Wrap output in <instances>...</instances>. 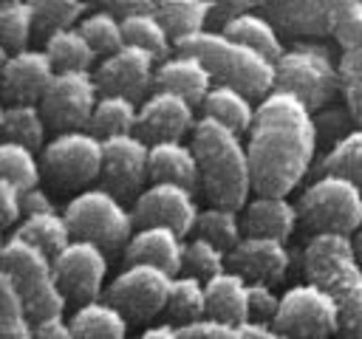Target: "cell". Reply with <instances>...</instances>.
I'll return each mask as SVG.
<instances>
[{
    "mask_svg": "<svg viewBox=\"0 0 362 339\" xmlns=\"http://www.w3.org/2000/svg\"><path fill=\"white\" fill-rule=\"evenodd\" d=\"M246 339H286L272 325H246Z\"/></svg>",
    "mask_w": 362,
    "mask_h": 339,
    "instance_id": "f5cc1de1",
    "label": "cell"
},
{
    "mask_svg": "<svg viewBox=\"0 0 362 339\" xmlns=\"http://www.w3.org/2000/svg\"><path fill=\"white\" fill-rule=\"evenodd\" d=\"M351 119L354 116L348 110H334V107L320 110L314 116V121H317V138H322V141H328V147H334L342 136H348L354 130V127H348Z\"/></svg>",
    "mask_w": 362,
    "mask_h": 339,
    "instance_id": "7dc6e473",
    "label": "cell"
},
{
    "mask_svg": "<svg viewBox=\"0 0 362 339\" xmlns=\"http://www.w3.org/2000/svg\"><path fill=\"white\" fill-rule=\"evenodd\" d=\"M99 99L102 90L93 71H57L40 107L45 113L48 127H54L57 133H71L88 130Z\"/></svg>",
    "mask_w": 362,
    "mask_h": 339,
    "instance_id": "7c38bea8",
    "label": "cell"
},
{
    "mask_svg": "<svg viewBox=\"0 0 362 339\" xmlns=\"http://www.w3.org/2000/svg\"><path fill=\"white\" fill-rule=\"evenodd\" d=\"M164 314L170 322H178V328L204 319L206 316V282L189 274H175Z\"/></svg>",
    "mask_w": 362,
    "mask_h": 339,
    "instance_id": "e575fe53",
    "label": "cell"
},
{
    "mask_svg": "<svg viewBox=\"0 0 362 339\" xmlns=\"http://www.w3.org/2000/svg\"><path fill=\"white\" fill-rule=\"evenodd\" d=\"M229 268V254L215 246L212 240L206 237H189L187 240V249H184V268L181 274H189V277H198V280H212L218 277L221 271Z\"/></svg>",
    "mask_w": 362,
    "mask_h": 339,
    "instance_id": "ee69618b",
    "label": "cell"
},
{
    "mask_svg": "<svg viewBox=\"0 0 362 339\" xmlns=\"http://www.w3.org/2000/svg\"><path fill=\"white\" fill-rule=\"evenodd\" d=\"M0 170H3V181L17 186L20 192L37 189L42 178V161L37 158V150L14 141L0 144Z\"/></svg>",
    "mask_w": 362,
    "mask_h": 339,
    "instance_id": "74e56055",
    "label": "cell"
},
{
    "mask_svg": "<svg viewBox=\"0 0 362 339\" xmlns=\"http://www.w3.org/2000/svg\"><path fill=\"white\" fill-rule=\"evenodd\" d=\"M156 68H158V59L150 51H141L136 45H122L110 56H102L93 76L102 93L127 96L136 102L147 93L150 85H156Z\"/></svg>",
    "mask_w": 362,
    "mask_h": 339,
    "instance_id": "e0dca14e",
    "label": "cell"
},
{
    "mask_svg": "<svg viewBox=\"0 0 362 339\" xmlns=\"http://www.w3.org/2000/svg\"><path fill=\"white\" fill-rule=\"evenodd\" d=\"M206 316L229 325H249V280L232 268L206 280Z\"/></svg>",
    "mask_w": 362,
    "mask_h": 339,
    "instance_id": "484cf974",
    "label": "cell"
},
{
    "mask_svg": "<svg viewBox=\"0 0 362 339\" xmlns=\"http://www.w3.org/2000/svg\"><path fill=\"white\" fill-rule=\"evenodd\" d=\"M195 234L212 240L215 246H221L226 254L243 240V223H240V212L238 209H223V206H206L198 215L195 223Z\"/></svg>",
    "mask_w": 362,
    "mask_h": 339,
    "instance_id": "f35d334b",
    "label": "cell"
},
{
    "mask_svg": "<svg viewBox=\"0 0 362 339\" xmlns=\"http://www.w3.org/2000/svg\"><path fill=\"white\" fill-rule=\"evenodd\" d=\"M42 51L51 56L57 71H90L99 56L79 28H65L51 34Z\"/></svg>",
    "mask_w": 362,
    "mask_h": 339,
    "instance_id": "d590c367",
    "label": "cell"
},
{
    "mask_svg": "<svg viewBox=\"0 0 362 339\" xmlns=\"http://www.w3.org/2000/svg\"><path fill=\"white\" fill-rule=\"evenodd\" d=\"M139 127V107L133 99L127 96H110V93H102L96 110H93V119L88 124V130L93 136H99L102 141L105 138H113V136H127V133H136Z\"/></svg>",
    "mask_w": 362,
    "mask_h": 339,
    "instance_id": "d6a6232c",
    "label": "cell"
},
{
    "mask_svg": "<svg viewBox=\"0 0 362 339\" xmlns=\"http://www.w3.org/2000/svg\"><path fill=\"white\" fill-rule=\"evenodd\" d=\"M85 40L93 45V51L99 56H110L113 51H119L124 45V31H122V17H116L113 11L107 8H96V11H88L79 25H76Z\"/></svg>",
    "mask_w": 362,
    "mask_h": 339,
    "instance_id": "b9f144b4",
    "label": "cell"
},
{
    "mask_svg": "<svg viewBox=\"0 0 362 339\" xmlns=\"http://www.w3.org/2000/svg\"><path fill=\"white\" fill-rule=\"evenodd\" d=\"M62 215L76 240H90L107 254L124 251V246L136 234L133 209H127L124 201L105 186H90L74 195Z\"/></svg>",
    "mask_w": 362,
    "mask_h": 339,
    "instance_id": "ba28073f",
    "label": "cell"
},
{
    "mask_svg": "<svg viewBox=\"0 0 362 339\" xmlns=\"http://www.w3.org/2000/svg\"><path fill=\"white\" fill-rule=\"evenodd\" d=\"M102 158L105 147L102 138L90 130H71L57 133L40 153L42 175L54 189L62 192H85L90 181L102 178Z\"/></svg>",
    "mask_w": 362,
    "mask_h": 339,
    "instance_id": "9c48e42d",
    "label": "cell"
},
{
    "mask_svg": "<svg viewBox=\"0 0 362 339\" xmlns=\"http://www.w3.org/2000/svg\"><path fill=\"white\" fill-rule=\"evenodd\" d=\"M3 277L14 285V291L20 294L28 316L34 322H45L54 316H65V294L57 282V271H54V257H48L45 251H40L37 246L11 237L3 243Z\"/></svg>",
    "mask_w": 362,
    "mask_h": 339,
    "instance_id": "5b68a950",
    "label": "cell"
},
{
    "mask_svg": "<svg viewBox=\"0 0 362 339\" xmlns=\"http://www.w3.org/2000/svg\"><path fill=\"white\" fill-rule=\"evenodd\" d=\"M0 339H37V322L28 316L14 285L0 274Z\"/></svg>",
    "mask_w": 362,
    "mask_h": 339,
    "instance_id": "7bdbcfd3",
    "label": "cell"
},
{
    "mask_svg": "<svg viewBox=\"0 0 362 339\" xmlns=\"http://www.w3.org/2000/svg\"><path fill=\"white\" fill-rule=\"evenodd\" d=\"M88 14V3L82 0H34V31L40 37H51L65 28H76Z\"/></svg>",
    "mask_w": 362,
    "mask_h": 339,
    "instance_id": "60d3db41",
    "label": "cell"
},
{
    "mask_svg": "<svg viewBox=\"0 0 362 339\" xmlns=\"http://www.w3.org/2000/svg\"><path fill=\"white\" fill-rule=\"evenodd\" d=\"M354 249H356V254H359V260H362V229L354 234Z\"/></svg>",
    "mask_w": 362,
    "mask_h": 339,
    "instance_id": "db71d44e",
    "label": "cell"
},
{
    "mask_svg": "<svg viewBox=\"0 0 362 339\" xmlns=\"http://www.w3.org/2000/svg\"><path fill=\"white\" fill-rule=\"evenodd\" d=\"M181 339H246V325H229L212 316L178 328Z\"/></svg>",
    "mask_w": 362,
    "mask_h": 339,
    "instance_id": "bcb514c9",
    "label": "cell"
},
{
    "mask_svg": "<svg viewBox=\"0 0 362 339\" xmlns=\"http://www.w3.org/2000/svg\"><path fill=\"white\" fill-rule=\"evenodd\" d=\"M175 51L198 56L209 68L215 85L238 88L252 99H266L277 88L274 62L221 31H198L187 40H178Z\"/></svg>",
    "mask_w": 362,
    "mask_h": 339,
    "instance_id": "277c9868",
    "label": "cell"
},
{
    "mask_svg": "<svg viewBox=\"0 0 362 339\" xmlns=\"http://www.w3.org/2000/svg\"><path fill=\"white\" fill-rule=\"evenodd\" d=\"M229 268L238 271L240 277H246L249 282L274 285V282L286 280V274L291 268V251L283 240L243 234V240L229 251Z\"/></svg>",
    "mask_w": 362,
    "mask_h": 339,
    "instance_id": "ffe728a7",
    "label": "cell"
},
{
    "mask_svg": "<svg viewBox=\"0 0 362 339\" xmlns=\"http://www.w3.org/2000/svg\"><path fill=\"white\" fill-rule=\"evenodd\" d=\"M184 249H187L184 234L164 226H139L122 254H124V266L150 263L175 277L184 268Z\"/></svg>",
    "mask_w": 362,
    "mask_h": 339,
    "instance_id": "7402d4cb",
    "label": "cell"
},
{
    "mask_svg": "<svg viewBox=\"0 0 362 339\" xmlns=\"http://www.w3.org/2000/svg\"><path fill=\"white\" fill-rule=\"evenodd\" d=\"M221 34H226V37L249 45V48H255L257 54H263L272 62H277L283 56V51H286L283 34L274 28V23L263 11H257V6L249 8V11H243V14H238L235 20H229L221 28Z\"/></svg>",
    "mask_w": 362,
    "mask_h": 339,
    "instance_id": "83f0119b",
    "label": "cell"
},
{
    "mask_svg": "<svg viewBox=\"0 0 362 339\" xmlns=\"http://www.w3.org/2000/svg\"><path fill=\"white\" fill-rule=\"evenodd\" d=\"M314 113L291 93L272 90L257 102L255 124L246 138L255 195L294 192L317 155Z\"/></svg>",
    "mask_w": 362,
    "mask_h": 339,
    "instance_id": "6da1fadb",
    "label": "cell"
},
{
    "mask_svg": "<svg viewBox=\"0 0 362 339\" xmlns=\"http://www.w3.org/2000/svg\"><path fill=\"white\" fill-rule=\"evenodd\" d=\"M54 76H57V68L51 56L40 48H25L20 54L3 56L0 88H3L6 105H40Z\"/></svg>",
    "mask_w": 362,
    "mask_h": 339,
    "instance_id": "d6986e66",
    "label": "cell"
},
{
    "mask_svg": "<svg viewBox=\"0 0 362 339\" xmlns=\"http://www.w3.org/2000/svg\"><path fill=\"white\" fill-rule=\"evenodd\" d=\"M57 282L65 294V299L85 305L90 299H99L105 294V277H107V251L99 249L90 240H71L57 257H54Z\"/></svg>",
    "mask_w": 362,
    "mask_h": 339,
    "instance_id": "5bb4252c",
    "label": "cell"
},
{
    "mask_svg": "<svg viewBox=\"0 0 362 339\" xmlns=\"http://www.w3.org/2000/svg\"><path fill=\"white\" fill-rule=\"evenodd\" d=\"M71 328L76 339H127L130 319L105 297L76 305L71 314Z\"/></svg>",
    "mask_w": 362,
    "mask_h": 339,
    "instance_id": "4316f807",
    "label": "cell"
},
{
    "mask_svg": "<svg viewBox=\"0 0 362 339\" xmlns=\"http://www.w3.org/2000/svg\"><path fill=\"white\" fill-rule=\"evenodd\" d=\"M212 85H215V79H212L209 68L198 56H192L187 51L170 54L156 68V88L178 93L192 105H204V99L212 90Z\"/></svg>",
    "mask_w": 362,
    "mask_h": 339,
    "instance_id": "cb8c5ba5",
    "label": "cell"
},
{
    "mask_svg": "<svg viewBox=\"0 0 362 339\" xmlns=\"http://www.w3.org/2000/svg\"><path fill=\"white\" fill-rule=\"evenodd\" d=\"M240 223L243 234L249 237H272L286 243L300 226L297 203H291L283 195H255L240 209Z\"/></svg>",
    "mask_w": 362,
    "mask_h": 339,
    "instance_id": "603a6c76",
    "label": "cell"
},
{
    "mask_svg": "<svg viewBox=\"0 0 362 339\" xmlns=\"http://www.w3.org/2000/svg\"><path fill=\"white\" fill-rule=\"evenodd\" d=\"M348 8H351V0H266V3H257V11H263L274 23V28L283 37H291L294 42L322 40V37L337 34Z\"/></svg>",
    "mask_w": 362,
    "mask_h": 339,
    "instance_id": "4fadbf2b",
    "label": "cell"
},
{
    "mask_svg": "<svg viewBox=\"0 0 362 339\" xmlns=\"http://www.w3.org/2000/svg\"><path fill=\"white\" fill-rule=\"evenodd\" d=\"M23 212L28 218V215H45V212H57V209H54L51 195L42 186H37V189L23 192Z\"/></svg>",
    "mask_w": 362,
    "mask_h": 339,
    "instance_id": "f907efd6",
    "label": "cell"
},
{
    "mask_svg": "<svg viewBox=\"0 0 362 339\" xmlns=\"http://www.w3.org/2000/svg\"><path fill=\"white\" fill-rule=\"evenodd\" d=\"M320 175H342L362 186V127L342 136L320 161Z\"/></svg>",
    "mask_w": 362,
    "mask_h": 339,
    "instance_id": "ab89813d",
    "label": "cell"
},
{
    "mask_svg": "<svg viewBox=\"0 0 362 339\" xmlns=\"http://www.w3.org/2000/svg\"><path fill=\"white\" fill-rule=\"evenodd\" d=\"M11 237H20V240L37 246L40 251H45L48 257H57L74 240V232L62 212H45V215L23 218L20 226L11 232Z\"/></svg>",
    "mask_w": 362,
    "mask_h": 339,
    "instance_id": "f546056e",
    "label": "cell"
},
{
    "mask_svg": "<svg viewBox=\"0 0 362 339\" xmlns=\"http://www.w3.org/2000/svg\"><path fill=\"white\" fill-rule=\"evenodd\" d=\"M139 339H181V333H178V325H173V322H158V325L144 328Z\"/></svg>",
    "mask_w": 362,
    "mask_h": 339,
    "instance_id": "816d5d0a",
    "label": "cell"
},
{
    "mask_svg": "<svg viewBox=\"0 0 362 339\" xmlns=\"http://www.w3.org/2000/svg\"><path fill=\"white\" fill-rule=\"evenodd\" d=\"M102 184L122 201L139 198L150 178V144L139 133L113 136L102 141Z\"/></svg>",
    "mask_w": 362,
    "mask_h": 339,
    "instance_id": "9a60e30c",
    "label": "cell"
},
{
    "mask_svg": "<svg viewBox=\"0 0 362 339\" xmlns=\"http://www.w3.org/2000/svg\"><path fill=\"white\" fill-rule=\"evenodd\" d=\"M209 14H212L209 0H158V17L167 25L173 42L206 31Z\"/></svg>",
    "mask_w": 362,
    "mask_h": 339,
    "instance_id": "836d02e7",
    "label": "cell"
},
{
    "mask_svg": "<svg viewBox=\"0 0 362 339\" xmlns=\"http://www.w3.org/2000/svg\"><path fill=\"white\" fill-rule=\"evenodd\" d=\"M0 203H3L0 223H3V229H11L25 215L23 212V192L17 186H11L8 181H0Z\"/></svg>",
    "mask_w": 362,
    "mask_h": 339,
    "instance_id": "c3c4849f",
    "label": "cell"
},
{
    "mask_svg": "<svg viewBox=\"0 0 362 339\" xmlns=\"http://www.w3.org/2000/svg\"><path fill=\"white\" fill-rule=\"evenodd\" d=\"M192 150L201 170V189L212 206L223 209H243L249 203L252 186V167L249 150L240 136L209 116H201L192 130Z\"/></svg>",
    "mask_w": 362,
    "mask_h": 339,
    "instance_id": "7a4b0ae2",
    "label": "cell"
},
{
    "mask_svg": "<svg viewBox=\"0 0 362 339\" xmlns=\"http://www.w3.org/2000/svg\"><path fill=\"white\" fill-rule=\"evenodd\" d=\"M201 206L195 189L181 184H150L133 203L136 226H164L178 234L195 232Z\"/></svg>",
    "mask_w": 362,
    "mask_h": 339,
    "instance_id": "2e32d148",
    "label": "cell"
},
{
    "mask_svg": "<svg viewBox=\"0 0 362 339\" xmlns=\"http://www.w3.org/2000/svg\"><path fill=\"white\" fill-rule=\"evenodd\" d=\"M0 127H3V141H14V144H25L31 150L45 147V113L40 105H6L3 116H0Z\"/></svg>",
    "mask_w": 362,
    "mask_h": 339,
    "instance_id": "1f68e13d",
    "label": "cell"
},
{
    "mask_svg": "<svg viewBox=\"0 0 362 339\" xmlns=\"http://www.w3.org/2000/svg\"><path fill=\"white\" fill-rule=\"evenodd\" d=\"M150 184H181L201 186V170L192 144L184 141H158L150 144Z\"/></svg>",
    "mask_w": 362,
    "mask_h": 339,
    "instance_id": "d4e9b609",
    "label": "cell"
},
{
    "mask_svg": "<svg viewBox=\"0 0 362 339\" xmlns=\"http://www.w3.org/2000/svg\"><path fill=\"white\" fill-rule=\"evenodd\" d=\"M195 124H198V119H195V105L192 102H187L178 93L156 88L139 105V127H136V133L147 144L184 141V136L192 133Z\"/></svg>",
    "mask_w": 362,
    "mask_h": 339,
    "instance_id": "ac0fdd59",
    "label": "cell"
},
{
    "mask_svg": "<svg viewBox=\"0 0 362 339\" xmlns=\"http://www.w3.org/2000/svg\"><path fill=\"white\" fill-rule=\"evenodd\" d=\"M334 37L339 42L342 96L348 113L362 127V3L359 0H351V8L345 11Z\"/></svg>",
    "mask_w": 362,
    "mask_h": 339,
    "instance_id": "44dd1931",
    "label": "cell"
},
{
    "mask_svg": "<svg viewBox=\"0 0 362 339\" xmlns=\"http://www.w3.org/2000/svg\"><path fill=\"white\" fill-rule=\"evenodd\" d=\"M201 107H204V116L235 130L238 136L240 133L249 136V130L255 124V113H257V105H252V96H246L238 88H229V85H212V90L206 93Z\"/></svg>",
    "mask_w": 362,
    "mask_h": 339,
    "instance_id": "f1b7e54d",
    "label": "cell"
},
{
    "mask_svg": "<svg viewBox=\"0 0 362 339\" xmlns=\"http://www.w3.org/2000/svg\"><path fill=\"white\" fill-rule=\"evenodd\" d=\"M297 218L311 237H351L362 229V186L342 175H317L297 198Z\"/></svg>",
    "mask_w": 362,
    "mask_h": 339,
    "instance_id": "8992f818",
    "label": "cell"
},
{
    "mask_svg": "<svg viewBox=\"0 0 362 339\" xmlns=\"http://www.w3.org/2000/svg\"><path fill=\"white\" fill-rule=\"evenodd\" d=\"M280 294L269 282H249V325H274Z\"/></svg>",
    "mask_w": 362,
    "mask_h": 339,
    "instance_id": "f6af8a7d",
    "label": "cell"
},
{
    "mask_svg": "<svg viewBox=\"0 0 362 339\" xmlns=\"http://www.w3.org/2000/svg\"><path fill=\"white\" fill-rule=\"evenodd\" d=\"M122 31H124V45H136L141 51H150L158 62L170 56V48L175 45L167 25L156 11H139L130 17H122Z\"/></svg>",
    "mask_w": 362,
    "mask_h": 339,
    "instance_id": "4dcf8cb0",
    "label": "cell"
},
{
    "mask_svg": "<svg viewBox=\"0 0 362 339\" xmlns=\"http://www.w3.org/2000/svg\"><path fill=\"white\" fill-rule=\"evenodd\" d=\"M286 339H331L339 333V311L317 282H294L280 294V311L272 325Z\"/></svg>",
    "mask_w": 362,
    "mask_h": 339,
    "instance_id": "30bf717a",
    "label": "cell"
},
{
    "mask_svg": "<svg viewBox=\"0 0 362 339\" xmlns=\"http://www.w3.org/2000/svg\"><path fill=\"white\" fill-rule=\"evenodd\" d=\"M173 288V274L150 266L133 263L124 266L105 288V299L113 302L130 322H150L167 308V297Z\"/></svg>",
    "mask_w": 362,
    "mask_h": 339,
    "instance_id": "8fae6325",
    "label": "cell"
},
{
    "mask_svg": "<svg viewBox=\"0 0 362 339\" xmlns=\"http://www.w3.org/2000/svg\"><path fill=\"white\" fill-rule=\"evenodd\" d=\"M37 339H76L71 319L65 316H54L45 322H37Z\"/></svg>",
    "mask_w": 362,
    "mask_h": 339,
    "instance_id": "681fc988",
    "label": "cell"
},
{
    "mask_svg": "<svg viewBox=\"0 0 362 339\" xmlns=\"http://www.w3.org/2000/svg\"><path fill=\"white\" fill-rule=\"evenodd\" d=\"M308 282H317L339 311V336L362 339V260L348 234H317L303 249Z\"/></svg>",
    "mask_w": 362,
    "mask_h": 339,
    "instance_id": "3957f363",
    "label": "cell"
},
{
    "mask_svg": "<svg viewBox=\"0 0 362 339\" xmlns=\"http://www.w3.org/2000/svg\"><path fill=\"white\" fill-rule=\"evenodd\" d=\"M274 90L297 96L311 113L325 110L342 90L339 62L331 56V51L305 42H294L283 51V56L274 62Z\"/></svg>",
    "mask_w": 362,
    "mask_h": 339,
    "instance_id": "52a82bcc",
    "label": "cell"
},
{
    "mask_svg": "<svg viewBox=\"0 0 362 339\" xmlns=\"http://www.w3.org/2000/svg\"><path fill=\"white\" fill-rule=\"evenodd\" d=\"M31 34H34V0H3L0 3L3 56L25 51Z\"/></svg>",
    "mask_w": 362,
    "mask_h": 339,
    "instance_id": "8d00e7d4",
    "label": "cell"
}]
</instances>
